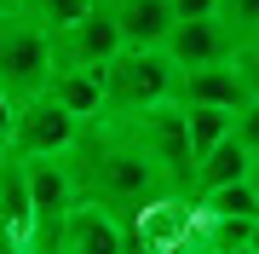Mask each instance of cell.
<instances>
[{"instance_id": "obj_1", "label": "cell", "mask_w": 259, "mask_h": 254, "mask_svg": "<svg viewBox=\"0 0 259 254\" xmlns=\"http://www.w3.org/2000/svg\"><path fill=\"white\" fill-rule=\"evenodd\" d=\"M69 173H75V185H81V197L104 202L121 220H133L150 197L167 191L156 162H150L144 144L133 139V127L115 122V116H93V122L81 127V139H75V151H69Z\"/></svg>"}, {"instance_id": "obj_2", "label": "cell", "mask_w": 259, "mask_h": 254, "mask_svg": "<svg viewBox=\"0 0 259 254\" xmlns=\"http://www.w3.org/2000/svg\"><path fill=\"white\" fill-rule=\"evenodd\" d=\"M98 76H104V116L127 122V116H144L173 98L179 64L167 58V47H121Z\"/></svg>"}, {"instance_id": "obj_3", "label": "cell", "mask_w": 259, "mask_h": 254, "mask_svg": "<svg viewBox=\"0 0 259 254\" xmlns=\"http://www.w3.org/2000/svg\"><path fill=\"white\" fill-rule=\"evenodd\" d=\"M115 122H121V116H115ZM127 127H133V139L144 144V156L156 162L161 185L196 197V144H190L185 104L167 98V104H156V110H144V116H127Z\"/></svg>"}, {"instance_id": "obj_4", "label": "cell", "mask_w": 259, "mask_h": 254, "mask_svg": "<svg viewBox=\"0 0 259 254\" xmlns=\"http://www.w3.org/2000/svg\"><path fill=\"white\" fill-rule=\"evenodd\" d=\"M52 87V35L23 12L0 18V93L6 98H35Z\"/></svg>"}, {"instance_id": "obj_5", "label": "cell", "mask_w": 259, "mask_h": 254, "mask_svg": "<svg viewBox=\"0 0 259 254\" xmlns=\"http://www.w3.org/2000/svg\"><path fill=\"white\" fill-rule=\"evenodd\" d=\"M23 162H29V202H35L29 254H58V237H64L75 202H81V185L69 173V156H23Z\"/></svg>"}, {"instance_id": "obj_6", "label": "cell", "mask_w": 259, "mask_h": 254, "mask_svg": "<svg viewBox=\"0 0 259 254\" xmlns=\"http://www.w3.org/2000/svg\"><path fill=\"white\" fill-rule=\"evenodd\" d=\"M127 231H133V254H150V248L179 254L202 237V202L190 191H161L127 220Z\"/></svg>"}, {"instance_id": "obj_7", "label": "cell", "mask_w": 259, "mask_h": 254, "mask_svg": "<svg viewBox=\"0 0 259 254\" xmlns=\"http://www.w3.org/2000/svg\"><path fill=\"white\" fill-rule=\"evenodd\" d=\"M81 116H69L52 93H35L18 104V127H12V151L18 156H69L81 139Z\"/></svg>"}, {"instance_id": "obj_8", "label": "cell", "mask_w": 259, "mask_h": 254, "mask_svg": "<svg viewBox=\"0 0 259 254\" xmlns=\"http://www.w3.org/2000/svg\"><path fill=\"white\" fill-rule=\"evenodd\" d=\"M121 47H127V41H121V29H115V18H110V6L98 0V6H93V12H81L75 23L52 29V69H104Z\"/></svg>"}, {"instance_id": "obj_9", "label": "cell", "mask_w": 259, "mask_h": 254, "mask_svg": "<svg viewBox=\"0 0 259 254\" xmlns=\"http://www.w3.org/2000/svg\"><path fill=\"white\" fill-rule=\"evenodd\" d=\"M58 254H133V231L104 202L81 197L75 214H69V226H64V237H58Z\"/></svg>"}, {"instance_id": "obj_10", "label": "cell", "mask_w": 259, "mask_h": 254, "mask_svg": "<svg viewBox=\"0 0 259 254\" xmlns=\"http://www.w3.org/2000/svg\"><path fill=\"white\" fill-rule=\"evenodd\" d=\"M161 47H167V58L179 69H196V64H231L236 58V35L219 23V12H202V18H179Z\"/></svg>"}, {"instance_id": "obj_11", "label": "cell", "mask_w": 259, "mask_h": 254, "mask_svg": "<svg viewBox=\"0 0 259 254\" xmlns=\"http://www.w3.org/2000/svg\"><path fill=\"white\" fill-rule=\"evenodd\" d=\"M173 98H179V104H219V110H242V104H248V81H242L236 58H231V64H196V69H179Z\"/></svg>"}, {"instance_id": "obj_12", "label": "cell", "mask_w": 259, "mask_h": 254, "mask_svg": "<svg viewBox=\"0 0 259 254\" xmlns=\"http://www.w3.org/2000/svg\"><path fill=\"white\" fill-rule=\"evenodd\" d=\"M104 6H110V18H115L127 47H161L167 29L179 23L173 0H104Z\"/></svg>"}, {"instance_id": "obj_13", "label": "cell", "mask_w": 259, "mask_h": 254, "mask_svg": "<svg viewBox=\"0 0 259 254\" xmlns=\"http://www.w3.org/2000/svg\"><path fill=\"white\" fill-rule=\"evenodd\" d=\"M47 93L64 104L69 116H81V122L104 116V76H98V69H52V87H47Z\"/></svg>"}, {"instance_id": "obj_14", "label": "cell", "mask_w": 259, "mask_h": 254, "mask_svg": "<svg viewBox=\"0 0 259 254\" xmlns=\"http://www.w3.org/2000/svg\"><path fill=\"white\" fill-rule=\"evenodd\" d=\"M248 168H253V151L231 133V139H219L202 162H196V191H213V185H231V179H248Z\"/></svg>"}, {"instance_id": "obj_15", "label": "cell", "mask_w": 259, "mask_h": 254, "mask_svg": "<svg viewBox=\"0 0 259 254\" xmlns=\"http://www.w3.org/2000/svg\"><path fill=\"white\" fill-rule=\"evenodd\" d=\"M202 214H259V191L253 179H231V185H213V191H196Z\"/></svg>"}, {"instance_id": "obj_16", "label": "cell", "mask_w": 259, "mask_h": 254, "mask_svg": "<svg viewBox=\"0 0 259 254\" xmlns=\"http://www.w3.org/2000/svg\"><path fill=\"white\" fill-rule=\"evenodd\" d=\"M93 6H98V0H23V18H35V23L52 35V29L75 23L81 12H93Z\"/></svg>"}, {"instance_id": "obj_17", "label": "cell", "mask_w": 259, "mask_h": 254, "mask_svg": "<svg viewBox=\"0 0 259 254\" xmlns=\"http://www.w3.org/2000/svg\"><path fill=\"white\" fill-rule=\"evenodd\" d=\"M213 12H219V23H225V29L236 35V47L259 35V0H219Z\"/></svg>"}, {"instance_id": "obj_18", "label": "cell", "mask_w": 259, "mask_h": 254, "mask_svg": "<svg viewBox=\"0 0 259 254\" xmlns=\"http://www.w3.org/2000/svg\"><path fill=\"white\" fill-rule=\"evenodd\" d=\"M236 69H242V81H248V98H259V35L236 47Z\"/></svg>"}, {"instance_id": "obj_19", "label": "cell", "mask_w": 259, "mask_h": 254, "mask_svg": "<svg viewBox=\"0 0 259 254\" xmlns=\"http://www.w3.org/2000/svg\"><path fill=\"white\" fill-rule=\"evenodd\" d=\"M236 139H242V144H248V151L259 156V98H248V104L236 110Z\"/></svg>"}, {"instance_id": "obj_20", "label": "cell", "mask_w": 259, "mask_h": 254, "mask_svg": "<svg viewBox=\"0 0 259 254\" xmlns=\"http://www.w3.org/2000/svg\"><path fill=\"white\" fill-rule=\"evenodd\" d=\"M12 127H18V98L0 93V156L12 151Z\"/></svg>"}, {"instance_id": "obj_21", "label": "cell", "mask_w": 259, "mask_h": 254, "mask_svg": "<svg viewBox=\"0 0 259 254\" xmlns=\"http://www.w3.org/2000/svg\"><path fill=\"white\" fill-rule=\"evenodd\" d=\"M213 6H219V0H173L179 18H202V12H213Z\"/></svg>"}, {"instance_id": "obj_22", "label": "cell", "mask_w": 259, "mask_h": 254, "mask_svg": "<svg viewBox=\"0 0 259 254\" xmlns=\"http://www.w3.org/2000/svg\"><path fill=\"white\" fill-rule=\"evenodd\" d=\"M0 254H29V248H23V243H12V237L0 231Z\"/></svg>"}, {"instance_id": "obj_23", "label": "cell", "mask_w": 259, "mask_h": 254, "mask_svg": "<svg viewBox=\"0 0 259 254\" xmlns=\"http://www.w3.org/2000/svg\"><path fill=\"white\" fill-rule=\"evenodd\" d=\"M179 254H213V248H207V237H196V243H190V248H179Z\"/></svg>"}, {"instance_id": "obj_24", "label": "cell", "mask_w": 259, "mask_h": 254, "mask_svg": "<svg viewBox=\"0 0 259 254\" xmlns=\"http://www.w3.org/2000/svg\"><path fill=\"white\" fill-rule=\"evenodd\" d=\"M248 248L259 254V214H253V226H248Z\"/></svg>"}, {"instance_id": "obj_25", "label": "cell", "mask_w": 259, "mask_h": 254, "mask_svg": "<svg viewBox=\"0 0 259 254\" xmlns=\"http://www.w3.org/2000/svg\"><path fill=\"white\" fill-rule=\"evenodd\" d=\"M6 12H23V0H0V18H6Z\"/></svg>"}, {"instance_id": "obj_26", "label": "cell", "mask_w": 259, "mask_h": 254, "mask_svg": "<svg viewBox=\"0 0 259 254\" xmlns=\"http://www.w3.org/2000/svg\"><path fill=\"white\" fill-rule=\"evenodd\" d=\"M248 179H253V191H259V156H253V168H248Z\"/></svg>"}, {"instance_id": "obj_27", "label": "cell", "mask_w": 259, "mask_h": 254, "mask_svg": "<svg viewBox=\"0 0 259 254\" xmlns=\"http://www.w3.org/2000/svg\"><path fill=\"white\" fill-rule=\"evenodd\" d=\"M219 254H253V248H219Z\"/></svg>"}]
</instances>
